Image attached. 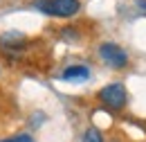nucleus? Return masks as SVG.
Here are the masks:
<instances>
[{
    "label": "nucleus",
    "mask_w": 146,
    "mask_h": 142,
    "mask_svg": "<svg viewBox=\"0 0 146 142\" xmlns=\"http://www.w3.org/2000/svg\"><path fill=\"white\" fill-rule=\"evenodd\" d=\"M34 7L40 14H45V16L70 18L81 9V2L79 0H36Z\"/></svg>",
    "instance_id": "1"
},
{
    "label": "nucleus",
    "mask_w": 146,
    "mask_h": 142,
    "mask_svg": "<svg viewBox=\"0 0 146 142\" xmlns=\"http://www.w3.org/2000/svg\"><path fill=\"white\" fill-rule=\"evenodd\" d=\"M99 99L112 111H121L126 106V88H124V84H108L106 88L99 90Z\"/></svg>",
    "instance_id": "2"
},
{
    "label": "nucleus",
    "mask_w": 146,
    "mask_h": 142,
    "mask_svg": "<svg viewBox=\"0 0 146 142\" xmlns=\"http://www.w3.org/2000/svg\"><path fill=\"white\" fill-rule=\"evenodd\" d=\"M99 56L108 63L110 68H124L128 63V54L124 52V48H119L117 43H101L99 45Z\"/></svg>",
    "instance_id": "3"
},
{
    "label": "nucleus",
    "mask_w": 146,
    "mask_h": 142,
    "mask_svg": "<svg viewBox=\"0 0 146 142\" xmlns=\"http://www.w3.org/2000/svg\"><path fill=\"white\" fill-rule=\"evenodd\" d=\"M0 45L7 52H16V50H20L25 45V36L20 34V32H5V34L0 36Z\"/></svg>",
    "instance_id": "4"
},
{
    "label": "nucleus",
    "mask_w": 146,
    "mask_h": 142,
    "mask_svg": "<svg viewBox=\"0 0 146 142\" xmlns=\"http://www.w3.org/2000/svg\"><path fill=\"white\" fill-rule=\"evenodd\" d=\"M65 81H86L88 77H90V68L88 66H70V68H65L63 74H61Z\"/></svg>",
    "instance_id": "5"
},
{
    "label": "nucleus",
    "mask_w": 146,
    "mask_h": 142,
    "mask_svg": "<svg viewBox=\"0 0 146 142\" xmlns=\"http://www.w3.org/2000/svg\"><path fill=\"white\" fill-rule=\"evenodd\" d=\"M83 142H104V135H101V131H99V129L90 126V129L83 133Z\"/></svg>",
    "instance_id": "6"
},
{
    "label": "nucleus",
    "mask_w": 146,
    "mask_h": 142,
    "mask_svg": "<svg viewBox=\"0 0 146 142\" xmlns=\"http://www.w3.org/2000/svg\"><path fill=\"white\" fill-rule=\"evenodd\" d=\"M0 142H36V140L32 135H27V133H20V135H14V138H5Z\"/></svg>",
    "instance_id": "7"
},
{
    "label": "nucleus",
    "mask_w": 146,
    "mask_h": 142,
    "mask_svg": "<svg viewBox=\"0 0 146 142\" xmlns=\"http://www.w3.org/2000/svg\"><path fill=\"white\" fill-rule=\"evenodd\" d=\"M137 7H139V9H144V11H146V0H137Z\"/></svg>",
    "instance_id": "8"
}]
</instances>
